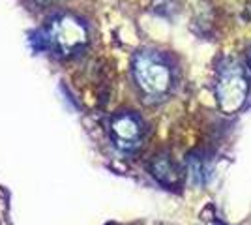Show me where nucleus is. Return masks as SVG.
<instances>
[{
	"label": "nucleus",
	"mask_w": 251,
	"mask_h": 225,
	"mask_svg": "<svg viewBox=\"0 0 251 225\" xmlns=\"http://www.w3.org/2000/svg\"><path fill=\"white\" fill-rule=\"evenodd\" d=\"M150 173L165 186H176L180 182V169L169 156H156L150 163Z\"/></svg>",
	"instance_id": "nucleus-5"
},
{
	"label": "nucleus",
	"mask_w": 251,
	"mask_h": 225,
	"mask_svg": "<svg viewBox=\"0 0 251 225\" xmlns=\"http://www.w3.org/2000/svg\"><path fill=\"white\" fill-rule=\"evenodd\" d=\"M131 74L143 94L150 98L165 96L173 86V70L169 60L156 51H139L133 56Z\"/></svg>",
	"instance_id": "nucleus-1"
},
{
	"label": "nucleus",
	"mask_w": 251,
	"mask_h": 225,
	"mask_svg": "<svg viewBox=\"0 0 251 225\" xmlns=\"http://www.w3.org/2000/svg\"><path fill=\"white\" fill-rule=\"evenodd\" d=\"M188 169H189L191 178H193L197 184H202L204 180H206L208 165H206L204 158H195V156H191V158L188 160Z\"/></svg>",
	"instance_id": "nucleus-6"
},
{
	"label": "nucleus",
	"mask_w": 251,
	"mask_h": 225,
	"mask_svg": "<svg viewBox=\"0 0 251 225\" xmlns=\"http://www.w3.org/2000/svg\"><path fill=\"white\" fill-rule=\"evenodd\" d=\"M42 43L45 49L52 51L60 56H72L79 53L88 42V30L79 21L77 17L72 15H60L52 19L47 28L42 32Z\"/></svg>",
	"instance_id": "nucleus-2"
},
{
	"label": "nucleus",
	"mask_w": 251,
	"mask_h": 225,
	"mask_svg": "<svg viewBox=\"0 0 251 225\" xmlns=\"http://www.w3.org/2000/svg\"><path fill=\"white\" fill-rule=\"evenodd\" d=\"M248 66H250V72H251V45L248 47Z\"/></svg>",
	"instance_id": "nucleus-7"
},
{
	"label": "nucleus",
	"mask_w": 251,
	"mask_h": 225,
	"mask_svg": "<svg viewBox=\"0 0 251 225\" xmlns=\"http://www.w3.org/2000/svg\"><path fill=\"white\" fill-rule=\"evenodd\" d=\"M250 92V81L246 70L236 60H227L218 70L216 98L223 113H234L246 103Z\"/></svg>",
	"instance_id": "nucleus-3"
},
{
	"label": "nucleus",
	"mask_w": 251,
	"mask_h": 225,
	"mask_svg": "<svg viewBox=\"0 0 251 225\" xmlns=\"http://www.w3.org/2000/svg\"><path fill=\"white\" fill-rule=\"evenodd\" d=\"M111 141L120 152H135L143 145L145 128L141 118L133 113H118L109 124Z\"/></svg>",
	"instance_id": "nucleus-4"
}]
</instances>
